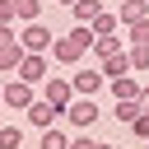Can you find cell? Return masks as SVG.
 Wrapping results in <instances>:
<instances>
[{"label": "cell", "mask_w": 149, "mask_h": 149, "mask_svg": "<svg viewBox=\"0 0 149 149\" xmlns=\"http://www.w3.org/2000/svg\"><path fill=\"white\" fill-rule=\"evenodd\" d=\"M88 51H93V28H88V23H70V33L56 37V47H51V56H56L61 65H79Z\"/></svg>", "instance_id": "obj_1"}, {"label": "cell", "mask_w": 149, "mask_h": 149, "mask_svg": "<svg viewBox=\"0 0 149 149\" xmlns=\"http://www.w3.org/2000/svg\"><path fill=\"white\" fill-rule=\"evenodd\" d=\"M37 98H42V93H37V84H28V79H19V74H9V79H5V107L28 112Z\"/></svg>", "instance_id": "obj_2"}, {"label": "cell", "mask_w": 149, "mask_h": 149, "mask_svg": "<svg viewBox=\"0 0 149 149\" xmlns=\"http://www.w3.org/2000/svg\"><path fill=\"white\" fill-rule=\"evenodd\" d=\"M19 42H23L28 51H42V56H47V51L56 47V33H51V28H47V23L37 19V23H23V33H19Z\"/></svg>", "instance_id": "obj_3"}, {"label": "cell", "mask_w": 149, "mask_h": 149, "mask_svg": "<svg viewBox=\"0 0 149 149\" xmlns=\"http://www.w3.org/2000/svg\"><path fill=\"white\" fill-rule=\"evenodd\" d=\"M42 98H47L51 107H61V112H65V107H70V102H74L79 93H74V84H70L65 74H51V79L42 84Z\"/></svg>", "instance_id": "obj_4"}, {"label": "cell", "mask_w": 149, "mask_h": 149, "mask_svg": "<svg viewBox=\"0 0 149 149\" xmlns=\"http://www.w3.org/2000/svg\"><path fill=\"white\" fill-rule=\"evenodd\" d=\"M98 116H102V112H98V102H93V98H74V102L65 107V121H70L74 130H88Z\"/></svg>", "instance_id": "obj_5"}, {"label": "cell", "mask_w": 149, "mask_h": 149, "mask_svg": "<svg viewBox=\"0 0 149 149\" xmlns=\"http://www.w3.org/2000/svg\"><path fill=\"white\" fill-rule=\"evenodd\" d=\"M19 79H28V84H37V88H42V84L51 79V74H47V56H42V51H28V56H23V65H19Z\"/></svg>", "instance_id": "obj_6"}, {"label": "cell", "mask_w": 149, "mask_h": 149, "mask_svg": "<svg viewBox=\"0 0 149 149\" xmlns=\"http://www.w3.org/2000/svg\"><path fill=\"white\" fill-rule=\"evenodd\" d=\"M70 84H74V93H79V98H93V93L107 84V74H102V70H74V74H70Z\"/></svg>", "instance_id": "obj_7"}, {"label": "cell", "mask_w": 149, "mask_h": 149, "mask_svg": "<svg viewBox=\"0 0 149 149\" xmlns=\"http://www.w3.org/2000/svg\"><path fill=\"white\" fill-rule=\"evenodd\" d=\"M56 116H65V112H61V107H51L47 98H37V102L28 107V126H37V130H51V126H56Z\"/></svg>", "instance_id": "obj_8"}, {"label": "cell", "mask_w": 149, "mask_h": 149, "mask_svg": "<svg viewBox=\"0 0 149 149\" xmlns=\"http://www.w3.org/2000/svg\"><path fill=\"white\" fill-rule=\"evenodd\" d=\"M23 56H28V47H23L19 37H14V42H5V47H0V74H19Z\"/></svg>", "instance_id": "obj_9"}, {"label": "cell", "mask_w": 149, "mask_h": 149, "mask_svg": "<svg viewBox=\"0 0 149 149\" xmlns=\"http://www.w3.org/2000/svg\"><path fill=\"white\" fill-rule=\"evenodd\" d=\"M116 19H121V28L149 19V0H116Z\"/></svg>", "instance_id": "obj_10"}, {"label": "cell", "mask_w": 149, "mask_h": 149, "mask_svg": "<svg viewBox=\"0 0 149 149\" xmlns=\"http://www.w3.org/2000/svg\"><path fill=\"white\" fill-rule=\"evenodd\" d=\"M98 70L107 74V84H112V79H121V74H130V51L121 47V51H116V56H107V61H102Z\"/></svg>", "instance_id": "obj_11"}, {"label": "cell", "mask_w": 149, "mask_h": 149, "mask_svg": "<svg viewBox=\"0 0 149 149\" xmlns=\"http://www.w3.org/2000/svg\"><path fill=\"white\" fill-rule=\"evenodd\" d=\"M88 28H93V37H116V28H121V19H116L112 9H102V14H98V19L88 23Z\"/></svg>", "instance_id": "obj_12"}, {"label": "cell", "mask_w": 149, "mask_h": 149, "mask_svg": "<svg viewBox=\"0 0 149 149\" xmlns=\"http://www.w3.org/2000/svg\"><path fill=\"white\" fill-rule=\"evenodd\" d=\"M140 112H144V107H140V98H116V107H112V116H116L121 126H130Z\"/></svg>", "instance_id": "obj_13"}, {"label": "cell", "mask_w": 149, "mask_h": 149, "mask_svg": "<svg viewBox=\"0 0 149 149\" xmlns=\"http://www.w3.org/2000/svg\"><path fill=\"white\" fill-rule=\"evenodd\" d=\"M102 14V0H79V5H70V19L74 23H93Z\"/></svg>", "instance_id": "obj_14"}, {"label": "cell", "mask_w": 149, "mask_h": 149, "mask_svg": "<svg viewBox=\"0 0 149 149\" xmlns=\"http://www.w3.org/2000/svg\"><path fill=\"white\" fill-rule=\"evenodd\" d=\"M140 88H144V84H140L135 74H121V79H112V98H140Z\"/></svg>", "instance_id": "obj_15"}, {"label": "cell", "mask_w": 149, "mask_h": 149, "mask_svg": "<svg viewBox=\"0 0 149 149\" xmlns=\"http://www.w3.org/2000/svg\"><path fill=\"white\" fill-rule=\"evenodd\" d=\"M14 19L37 23V19H42V0H14Z\"/></svg>", "instance_id": "obj_16"}, {"label": "cell", "mask_w": 149, "mask_h": 149, "mask_svg": "<svg viewBox=\"0 0 149 149\" xmlns=\"http://www.w3.org/2000/svg\"><path fill=\"white\" fill-rule=\"evenodd\" d=\"M121 42H126V37H93V56H98V61H107V56H116V51H121Z\"/></svg>", "instance_id": "obj_17"}, {"label": "cell", "mask_w": 149, "mask_h": 149, "mask_svg": "<svg viewBox=\"0 0 149 149\" xmlns=\"http://www.w3.org/2000/svg\"><path fill=\"white\" fill-rule=\"evenodd\" d=\"M126 42H130V47H149V19L130 23V28H126Z\"/></svg>", "instance_id": "obj_18"}, {"label": "cell", "mask_w": 149, "mask_h": 149, "mask_svg": "<svg viewBox=\"0 0 149 149\" xmlns=\"http://www.w3.org/2000/svg\"><path fill=\"white\" fill-rule=\"evenodd\" d=\"M42 149H70V135H65V130H56V126H51V130H42Z\"/></svg>", "instance_id": "obj_19"}, {"label": "cell", "mask_w": 149, "mask_h": 149, "mask_svg": "<svg viewBox=\"0 0 149 149\" xmlns=\"http://www.w3.org/2000/svg\"><path fill=\"white\" fill-rule=\"evenodd\" d=\"M23 144V130L19 126H0V149H19Z\"/></svg>", "instance_id": "obj_20"}, {"label": "cell", "mask_w": 149, "mask_h": 149, "mask_svg": "<svg viewBox=\"0 0 149 149\" xmlns=\"http://www.w3.org/2000/svg\"><path fill=\"white\" fill-rule=\"evenodd\" d=\"M70 149H112V144H102V140H93V135L74 130V135H70Z\"/></svg>", "instance_id": "obj_21"}, {"label": "cell", "mask_w": 149, "mask_h": 149, "mask_svg": "<svg viewBox=\"0 0 149 149\" xmlns=\"http://www.w3.org/2000/svg\"><path fill=\"white\" fill-rule=\"evenodd\" d=\"M130 70H149V47H130Z\"/></svg>", "instance_id": "obj_22"}, {"label": "cell", "mask_w": 149, "mask_h": 149, "mask_svg": "<svg viewBox=\"0 0 149 149\" xmlns=\"http://www.w3.org/2000/svg\"><path fill=\"white\" fill-rule=\"evenodd\" d=\"M130 135H135V140H149V112H140V116L130 121Z\"/></svg>", "instance_id": "obj_23"}, {"label": "cell", "mask_w": 149, "mask_h": 149, "mask_svg": "<svg viewBox=\"0 0 149 149\" xmlns=\"http://www.w3.org/2000/svg\"><path fill=\"white\" fill-rule=\"evenodd\" d=\"M0 23H14V0H0Z\"/></svg>", "instance_id": "obj_24"}, {"label": "cell", "mask_w": 149, "mask_h": 149, "mask_svg": "<svg viewBox=\"0 0 149 149\" xmlns=\"http://www.w3.org/2000/svg\"><path fill=\"white\" fill-rule=\"evenodd\" d=\"M14 37H19V33H9V23H0V47H5V42H14Z\"/></svg>", "instance_id": "obj_25"}, {"label": "cell", "mask_w": 149, "mask_h": 149, "mask_svg": "<svg viewBox=\"0 0 149 149\" xmlns=\"http://www.w3.org/2000/svg\"><path fill=\"white\" fill-rule=\"evenodd\" d=\"M140 107H144V112H149V84H144V88H140Z\"/></svg>", "instance_id": "obj_26"}, {"label": "cell", "mask_w": 149, "mask_h": 149, "mask_svg": "<svg viewBox=\"0 0 149 149\" xmlns=\"http://www.w3.org/2000/svg\"><path fill=\"white\" fill-rule=\"evenodd\" d=\"M56 5H65V9H70V5H79V0H56Z\"/></svg>", "instance_id": "obj_27"}, {"label": "cell", "mask_w": 149, "mask_h": 149, "mask_svg": "<svg viewBox=\"0 0 149 149\" xmlns=\"http://www.w3.org/2000/svg\"><path fill=\"white\" fill-rule=\"evenodd\" d=\"M0 102H5V84H0Z\"/></svg>", "instance_id": "obj_28"}, {"label": "cell", "mask_w": 149, "mask_h": 149, "mask_svg": "<svg viewBox=\"0 0 149 149\" xmlns=\"http://www.w3.org/2000/svg\"><path fill=\"white\" fill-rule=\"evenodd\" d=\"M144 149H149V140H144Z\"/></svg>", "instance_id": "obj_29"}]
</instances>
